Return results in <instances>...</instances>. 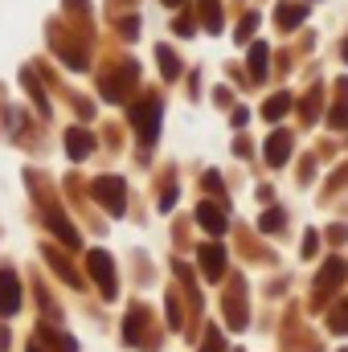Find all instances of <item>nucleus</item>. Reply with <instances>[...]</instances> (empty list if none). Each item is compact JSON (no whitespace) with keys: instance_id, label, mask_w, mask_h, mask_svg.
Wrapping results in <instances>:
<instances>
[{"instance_id":"nucleus-2","label":"nucleus","mask_w":348,"mask_h":352,"mask_svg":"<svg viewBox=\"0 0 348 352\" xmlns=\"http://www.w3.org/2000/svg\"><path fill=\"white\" fill-rule=\"evenodd\" d=\"M94 201H98L107 213H123V209H127L123 180H119V176H98V180H94Z\"/></svg>"},{"instance_id":"nucleus-5","label":"nucleus","mask_w":348,"mask_h":352,"mask_svg":"<svg viewBox=\"0 0 348 352\" xmlns=\"http://www.w3.org/2000/svg\"><path fill=\"white\" fill-rule=\"evenodd\" d=\"M66 148H70V160H83V156L94 152V135L83 131V127H70L66 131Z\"/></svg>"},{"instance_id":"nucleus-20","label":"nucleus","mask_w":348,"mask_h":352,"mask_svg":"<svg viewBox=\"0 0 348 352\" xmlns=\"http://www.w3.org/2000/svg\"><path fill=\"white\" fill-rule=\"evenodd\" d=\"M135 29H140V21H135V16H127V21H123V37H135Z\"/></svg>"},{"instance_id":"nucleus-22","label":"nucleus","mask_w":348,"mask_h":352,"mask_svg":"<svg viewBox=\"0 0 348 352\" xmlns=\"http://www.w3.org/2000/svg\"><path fill=\"white\" fill-rule=\"evenodd\" d=\"M345 62H348V37H345Z\"/></svg>"},{"instance_id":"nucleus-18","label":"nucleus","mask_w":348,"mask_h":352,"mask_svg":"<svg viewBox=\"0 0 348 352\" xmlns=\"http://www.w3.org/2000/svg\"><path fill=\"white\" fill-rule=\"evenodd\" d=\"M279 226H283V217H279V213H266V217H262V230H266V234H270V230H279Z\"/></svg>"},{"instance_id":"nucleus-17","label":"nucleus","mask_w":348,"mask_h":352,"mask_svg":"<svg viewBox=\"0 0 348 352\" xmlns=\"http://www.w3.org/2000/svg\"><path fill=\"white\" fill-rule=\"evenodd\" d=\"M254 25H259V16H254V12H246V16H242V29H238V41H246V37L254 33Z\"/></svg>"},{"instance_id":"nucleus-14","label":"nucleus","mask_w":348,"mask_h":352,"mask_svg":"<svg viewBox=\"0 0 348 352\" xmlns=\"http://www.w3.org/2000/svg\"><path fill=\"white\" fill-rule=\"evenodd\" d=\"M340 102H336V111H332V127H345L348 123V82H340Z\"/></svg>"},{"instance_id":"nucleus-4","label":"nucleus","mask_w":348,"mask_h":352,"mask_svg":"<svg viewBox=\"0 0 348 352\" xmlns=\"http://www.w3.org/2000/svg\"><path fill=\"white\" fill-rule=\"evenodd\" d=\"M17 303H21V287L8 270H0V316H12Z\"/></svg>"},{"instance_id":"nucleus-15","label":"nucleus","mask_w":348,"mask_h":352,"mask_svg":"<svg viewBox=\"0 0 348 352\" xmlns=\"http://www.w3.org/2000/svg\"><path fill=\"white\" fill-rule=\"evenodd\" d=\"M287 111H291V94H279V98L266 102V119H279V115H287Z\"/></svg>"},{"instance_id":"nucleus-1","label":"nucleus","mask_w":348,"mask_h":352,"mask_svg":"<svg viewBox=\"0 0 348 352\" xmlns=\"http://www.w3.org/2000/svg\"><path fill=\"white\" fill-rule=\"evenodd\" d=\"M131 123H135L140 140L152 144V140L160 135V98H140V102L131 107Z\"/></svg>"},{"instance_id":"nucleus-8","label":"nucleus","mask_w":348,"mask_h":352,"mask_svg":"<svg viewBox=\"0 0 348 352\" xmlns=\"http://www.w3.org/2000/svg\"><path fill=\"white\" fill-rule=\"evenodd\" d=\"M303 16H307V8H303V4H279V8H274L279 29H295V25H303Z\"/></svg>"},{"instance_id":"nucleus-6","label":"nucleus","mask_w":348,"mask_h":352,"mask_svg":"<svg viewBox=\"0 0 348 352\" xmlns=\"http://www.w3.org/2000/svg\"><path fill=\"white\" fill-rule=\"evenodd\" d=\"M287 156H291V135H287V131H274V135L266 140V160L279 168V164H287Z\"/></svg>"},{"instance_id":"nucleus-10","label":"nucleus","mask_w":348,"mask_h":352,"mask_svg":"<svg viewBox=\"0 0 348 352\" xmlns=\"http://www.w3.org/2000/svg\"><path fill=\"white\" fill-rule=\"evenodd\" d=\"M197 221H201L209 234H221V230H226V213L213 209V205H201V209H197Z\"/></svg>"},{"instance_id":"nucleus-13","label":"nucleus","mask_w":348,"mask_h":352,"mask_svg":"<svg viewBox=\"0 0 348 352\" xmlns=\"http://www.w3.org/2000/svg\"><path fill=\"white\" fill-rule=\"evenodd\" d=\"M156 58H160V70H164V78H168V82H173L176 74H180V66H176L173 50H168V45H160V50H156Z\"/></svg>"},{"instance_id":"nucleus-11","label":"nucleus","mask_w":348,"mask_h":352,"mask_svg":"<svg viewBox=\"0 0 348 352\" xmlns=\"http://www.w3.org/2000/svg\"><path fill=\"white\" fill-rule=\"evenodd\" d=\"M201 29H209V33L221 29V4L217 0H201Z\"/></svg>"},{"instance_id":"nucleus-9","label":"nucleus","mask_w":348,"mask_h":352,"mask_svg":"<svg viewBox=\"0 0 348 352\" xmlns=\"http://www.w3.org/2000/svg\"><path fill=\"white\" fill-rule=\"evenodd\" d=\"M201 266H205L209 278H221V270H226V250H221V246H205V250H201Z\"/></svg>"},{"instance_id":"nucleus-16","label":"nucleus","mask_w":348,"mask_h":352,"mask_svg":"<svg viewBox=\"0 0 348 352\" xmlns=\"http://www.w3.org/2000/svg\"><path fill=\"white\" fill-rule=\"evenodd\" d=\"M250 70H254V78H262V74H266V45H254V50H250Z\"/></svg>"},{"instance_id":"nucleus-7","label":"nucleus","mask_w":348,"mask_h":352,"mask_svg":"<svg viewBox=\"0 0 348 352\" xmlns=\"http://www.w3.org/2000/svg\"><path fill=\"white\" fill-rule=\"evenodd\" d=\"M131 82H135V62H123V70L107 82V98H127L123 90L131 87Z\"/></svg>"},{"instance_id":"nucleus-23","label":"nucleus","mask_w":348,"mask_h":352,"mask_svg":"<svg viewBox=\"0 0 348 352\" xmlns=\"http://www.w3.org/2000/svg\"><path fill=\"white\" fill-rule=\"evenodd\" d=\"M164 4H173V8H176V4H180V0H164Z\"/></svg>"},{"instance_id":"nucleus-19","label":"nucleus","mask_w":348,"mask_h":352,"mask_svg":"<svg viewBox=\"0 0 348 352\" xmlns=\"http://www.w3.org/2000/svg\"><path fill=\"white\" fill-rule=\"evenodd\" d=\"M176 33H180V37H188V33H197V29H193V21H188V16H180V21H176Z\"/></svg>"},{"instance_id":"nucleus-21","label":"nucleus","mask_w":348,"mask_h":352,"mask_svg":"<svg viewBox=\"0 0 348 352\" xmlns=\"http://www.w3.org/2000/svg\"><path fill=\"white\" fill-rule=\"evenodd\" d=\"M205 352H221V336H217V332H209V349Z\"/></svg>"},{"instance_id":"nucleus-24","label":"nucleus","mask_w":348,"mask_h":352,"mask_svg":"<svg viewBox=\"0 0 348 352\" xmlns=\"http://www.w3.org/2000/svg\"><path fill=\"white\" fill-rule=\"evenodd\" d=\"M29 352H41V349H37V344H33V349H29Z\"/></svg>"},{"instance_id":"nucleus-12","label":"nucleus","mask_w":348,"mask_h":352,"mask_svg":"<svg viewBox=\"0 0 348 352\" xmlns=\"http://www.w3.org/2000/svg\"><path fill=\"white\" fill-rule=\"evenodd\" d=\"M50 226H54V230H58V238H62V242H66V246H78V234H74V230H70V221H66V217H62V213H50Z\"/></svg>"},{"instance_id":"nucleus-3","label":"nucleus","mask_w":348,"mask_h":352,"mask_svg":"<svg viewBox=\"0 0 348 352\" xmlns=\"http://www.w3.org/2000/svg\"><path fill=\"white\" fill-rule=\"evenodd\" d=\"M87 263H90V274H94V278H98V287H102V295H115V270H111V254H107V250H90Z\"/></svg>"}]
</instances>
